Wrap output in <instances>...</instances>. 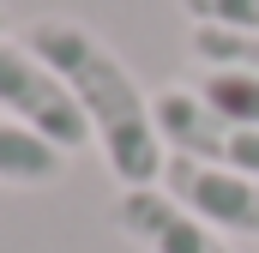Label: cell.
<instances>
[{
  "mask_svg": "<svg viewBox=\"0 0 259 253\" xmlns=\"http://www.w3.org/2000/svg\"><path fill=\"white\" fill-rule=\"evenodd\" d=\"M24 49L72 91V103L91 121V139L103 145L109 175L121 187H163L169 151L157 139L151 97L139 91V78L127 72V61L91 24H78V18H36L24 30Z\"/></svg>",
  "mask_w": 259,
  "mask_h": 253,
  "instance_id": "6da1fadb",
  "label": "cell"
},
{
  "mask_svg": "<svg viewBox=\"0 0 259 253\" xmlns=\"http://www.w3.org/2000/svg\"><path fill=\"white\" fill-rule=\"evenodd\" d=\"M157 115V139L169 157H187L205 169H229V175H259V126H241L217 115L193 85H169L151 97Z\"/></svg>",
  "mask_w": 259,
  "mask_h": 253,
  "instance_id": "7a4b0ae2",
  "label": "cell"
},
{
  "mask_svg": "<svg viewBox=\"0 0 259 253\" xmlns=\"http://www.w3.org/2000/svg\"><path fill=\"white\" fill-rule=\"evenodd\" d=\"M0 109L18 126L42 133V139H49L55 151H66V157L91 145V121H84V109L72 103V91H66L24 43H6V36H0Z\"/></svg>",
  "mask_w": 259,
  "mask_h": 253,
  "instance_id": "3957f363",
  "label": "cell"
},
{
  "mask_svg": "<svg viewBox=\"0 0 259 253\" xmlns=\"http://www.w3.org/2000/svg\"><path fill=\"white\" fill-rule=\"evenodd\" d=\"M163 193L175 205H187L199 223H211L217 235L259 241V175H229V169H205V163H187V157H169Z\"/></svg>",
  "mask_w": 259,
  "mask_h": 253,
  "instance_id": "277c9868",
  "label": "cell"
},
{
  "mask_svg": "<svg viewBox=\"0 0 259 253\" xmlns=\"http://www.w3.org/2000/svg\"><path fill=\"white\" fill-rule=\"evenodd\" d=\"M115 229L139 253H235L211 223H199L187 205H175L163 187H121Z\"/></svg>",
  "mask_w": 259,
  "mask_h": 253,
  "instance_id": "5b68a950",
  "label": "cell"
},
{
  "mask_svg": "<svg viewBox=\"0 0 259 253\" xmlns=\"http://www.w3.org/2000/svg\"><path fill=\"white\" fill-rule=\"evenodd\" d=\"M66 175V151H55L42 133L18 121H0V181L6 187H49Z\"/></svg>",
  "mask_w": 259,
  "mask_h": 253,
  "instance_id": "8992f818",
  "label": "cell"
},
{
  "mask_svg": "<svg viewBox=\"0 0 259 253\" xmlns=\"http://www.w3.org/2000/svg\"><path fill=\"white\" fill-rule=\"evenodd\" d=\"M199 97L217 109V115H229V121L241 126H259V72H229V66H205L193 85Z\"/></svg>",
  "mask_w": 259,
  "mask_h": 253,
  "instance_id": "52a82bcc",
  "label": "cell"
},
{
  "mask_svg": "<svg viewBox=\"0 0 259 253\" xmlns=\"http://www.w3.org/2000/svg\"><path fill=\"white\" fill-rule=\"evenodd\" d=\"M193 55L205 66L259 72V36H253V30H217V24H199V30H193Z\"/></svg>",
  "mask_w": 259,
  "mask_h": 253,
  "instance_id": "ba28073f",
  "label": "cell"
},
{
  "mask_svg": "<svg viewBox=\"0 0 259 253\" xmlns=\"http://www.w3.org/2000/svg\"><path fill=\"white\" fill-rule=\"evenodd\" d=\"M181 12L193 24H217V30H253L259 36V0H181Z\"/></svg>",
  "mask_w": 259,
  "mask_h": 253,
  "instance_id": "9c48e42d",
  "label": "cell"
}]
</instances>
